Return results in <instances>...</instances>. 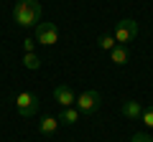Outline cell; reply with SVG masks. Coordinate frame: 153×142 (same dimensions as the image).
<instances>
[{"mask_svg":"<svg viewBox=\"0 0 153 142\" xmlns=\"http://www.w3.org/2000/svg\"><path fill=\"white\" fill-rule=\"evenodd\" d=\"M41 13H44V8L38 0H18L13 8V20L21 28H36L41 23Z\"/></svg>","mask_w":153,"mask_h":142,"instance_id":"6da1fadb","label":"cell"},{"mask_svg":"<svg viewBox=\"0 0 153 142\" xmlns=\"http://www.w3.org/2000/svg\"><path fill=\"white\" fill-rule=\"evenodd\" d=\"M100 104H102V94L97 89H87V91H82L76 97V109H79L82 117H94L97 109H100Z\"/></svg>","mask_w":153,"mask_h":142,"instance_id":"7a4b0ae2","label":"cell"},{"mask_svg":"<svg viewBox=\"0 0 153 142\" xmlns=\"http://www.w3.org/2000/svg\"><path fill=\"white\" fill-rule=\"evenodd\" d=\"M112 38H115L117 46H128L130 41H135L138 38V20H133V18H123V20H117Z\"/></svg>","mask_w":153,"mask_h":142,"instance_id":"3957f363","label":"cell"},{"mask_svg":"<svg viewBox=\"0 0 153 142\" xmlns=\"http://www.w3.org/2000/svg\"><path fill=\"white\" fill-rule=\"evenodd\" d=\"M41 109V102L33 91H18L16 94V112L21 117H36Z\"/></svg>","mask_w":153,"mask_h":142,"instance_id":"277c9868","label":"cell"},{"mask_svg":"<svg viewBox=\"0 0 153 142\" xmlns=\"http://www.w3.org/2000/svg\"><path fill=\"white\" fill-rule=\"evenodd\" d=\"M59 41V28L56 23L51 20H41L36 26V43H44V46H54Z\"/></svg>","mask_w":153,"mask_h":142,"instance_id":"5b68a950","label":"cell"},{"mask_svg":"<svg viewBox=\"0 0 153 142\" xmlns=\"http://www.w3.org/2000/svg\"><path fill=\"white\" fill-rule=\"evenodd\" d=\"M54 99H56V104H59L61 109H69V107L76 104V94L69 84H56L54 86Z\"/></svg>","mask_w":153,"mask_h":142,"instance_id":"8992f818","label":"cell"},{"mask_svg":"<svg viewBox=\"0 0 153 142\" xmlns=\"http://www.w3.org/2000/svg\"><path fill=\"white\" fill-rule=\"evenodd\" d=\"M140 114H143V104L140 102H135V99H125V102H123V117L138 119Z\"/></svg>","mask_w":153,"mask_h":142,"instance_id":"52a82bcc","label":"cell"},{"mask_svg":"<svg viewBox=\"0 0 153 142\" xmlns=\"http://www.w3.org/2000/svg\"><path fill=\"white\" fill-rule=\"evenodd\" d=\"M110 59H112L115 66H125L128 61H130V51H128L125 46H115V48L110 51Z\"/></svg>","mask_w":153,"mask_h":142,"instance_id":"ba28073f","label":"cell"},{"mask_svg":"<svg viewBox=\"0 0 153 142\" xmlns=\"http://www.w3.org/2000/svg\"><path fill=\"white\" fill-rule=\"evenodd\" d=\"M79 117H82V114H79V109H76V107H69V109H64V112L59 114V122L71 127V124H76V122H79Z\"/></svg>","mask_w":153,"mask_h":142,"instance_id":"9c48e42d","label":"cell"},{"mask_svg":"<svg viewBox=\"0 0 153 142\" xmlns=\"http://www.w3.org/2000/svg\"><path fill=\"white\" fill-rule=\"evenodd\" d=\"M59 124L61 122L54 119V117H44V119L38 122V130H41V135H54V132L59 130Z\"/></svg>","mask_w":153,"mask_h":142,"instance_id":"30bf717a","label":"cell"},{"mask_svg":"<svg viewBox=\"0 0 153 142\" xmlns=\"http://www.w3.org/2000/svg\"><path fill=\"white\" fill-rule=\"evenodd\" d=\"M41 64H44V61L38 59L36 53H26L23 56V66H26V69H41Z\"/></svg>","mask_w":153,"mask_h":142,"instance_id":"8fae6325","label":"cell"},{"mask_svg":"<svg viewBox=\"0 0 153 142\" xmlns=\"http://www.w3.org/2000/svg\"><path fill=\"white\" fill-rule=\"evenodd\" d=\"M140 119H143V124H146V127H151V130H153V104L143 107V114H140Z\"/></svg>","mask_w":153,"mask_h":142,"instance_id":"7c38bea8","label":"cell"},{"mask_svg":"<svg viewBox=\"0 0 153 142\" xmlns=\"http://www.w3.org/2000/svg\"><path fill=\"white\" fill-rule=\"evenodd\" d=\"M97 43H100V48H102V51H112L115 46H117V43H115V38H112V36H102V38H100Z\"/></svg>","mask_w":153,"mask_h":142,"instance_id":"4fadbf2b","label":"cell"},{"mask_svg":"<svg viewBox=\"0 0 153 142\" xmlns=\"http://www.w3.org/2000/svg\"><path fill=\"white\" fill-rule=\"evenodd\" d=\"M130 142H153V137L146 135V132H135V135L130 137Z\"/></svg>","mask_w":153,"mask_h":142,"instance_id":"5bb4252c","label":"cell"},{"mask_svg":"<svg viewBox=\"0 0 153 142\" xmlns=\"http://www.w3.org/2000/svg\"><path fill=\"white\" fill-rule=\"evenodd\" d=\"M23 48H26V53H33V48H36V41H33V38H23Z\"/></svg>","mask_w":153,"mask_h":142,"instance_id":"9a60e30c","label":"cell"}]
</instances>
